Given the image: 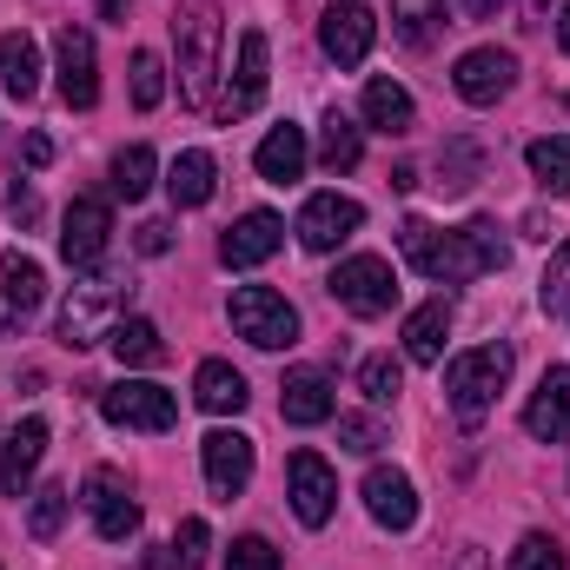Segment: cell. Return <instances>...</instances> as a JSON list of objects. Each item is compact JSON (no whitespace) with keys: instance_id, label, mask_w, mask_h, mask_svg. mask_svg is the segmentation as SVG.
<instances>
[{"instance_id":"6da1fadb","label":"cell","mask_w":570,"mask_h":570,"mask_svg":"<svg viewBox=\"0 0 570 570\" xmlns=\"http://www.w3.org/2000/svg\"><path fill=\"white\" fill-rule=\"evenodd\" d=\"M399 253H405L412 273H425L438 285H471V279H484V273H504V259H511V246L484 219H471L458 233H438L425 219H405L399 226Z\"/></svg>"},{"instance_id":"7a4b0ae2","label":"cell","mask_w":570,"mask_h":570,"mask_svg":"<svg viewBox=\"0 0 570 570\" xmlns=\"http://www.w3.org/2000/svg\"><path fill=\"white\" fill-rule=\"evenodd\" d=\"M173 47H179V100L206 107L213 100V73H219V7L213 0H186L173 20Z\"/></svg>"},{"instance_id":"3957f363","label":"cell","mask_w":570,"mask_h":570,"mask_svg":"<svg viewBox=\"0 0 570 570\" xmlns=\"http://www.w3.org/2000/svg\"><path fill=\"white\" fill-rule=\"evenodd\" d=\"M127 298H134V285L114 279V273H100V279H80L73 292H67V305H60V345H67V352H87V345H100V338L120 325Z\"/></svg>"},{"instance_id":"277c9868","label":"cell","mask_w":570,"mask_h":570,"mask_svg":"<svg viewBox=\"0 0 570 570\" xmlns=\"http://www.w3.org/2000/svg\"><path fill=\"white\" fill-rule=\"evenodd\" d=\"M504 379H511V345H478V352H458V358L444 365V399H451V412H458L464 425H478V419L498 405Z\"/></svg>"},{"instance_id":"5b68a950","label":"cell","mask_w":570,"mask_h":570,"mask_svg":"<svg viewBox=\"0 0 570 570\" xmlns=\"http://www.w3.org/2000/svg\"><path fill=\"white\" fill-rule=\"evenodd\" d=\"M226 312H233V332H239L246 345H259V352L298 345V312H292V298L273 292V285H239Z\"/></svg>"},{"instance_id":"8992f818","label":"cell","mask_w":570,"mask_h":570,"mask_svg":"<svg viewBox=\"0 0 570 570\" xmlns=\"http://www.w3.org/2000/svg\"><path fill=\"white\" fill-rule=\"evenodd\" d=\"M325 285H332V298H338L352 318H385V312L399 305V273H392V259H379V253L338 259V273Z\"/></svg>"},{"instance_id":"52a82bcc","label":"cell","mask_w":570,"mask_h":570,"mask_svg":"<svg viewBox=\"0 0 570 570\" xmlns=\"http://www.w3.org/2000/svg\"><path fill=\"white\" fill-rule=\"evenodd\" d=\"M100 412H107V425H120V431H173L179 399H173L166 385L120 379V385H107V392H100Z\"/></svg>"},{"instance_id":"ba28073f","label":"cell","mask_w":570,"mask_h":570,"mask_svg":"<svg viewBox=\"0 0 570 570\" xmlns=\"http://www.w3.org/2000/svg\"><path fill=\"white\" fill-rule=\"evenodd\" d=\"M107 239H114V206H107L100 193H80V199L67 206V219H60V259H67L73 273H87V266L107 259Z\"/></svg>"},{"instance_id":"9c48e42d","label":"cell","mask_w":570,"mask_h":570,"mask_svg":"<svg viewBox=\"0 0 570 570\" xmlns=\"http://www.w3.org/2000/svg\"><path fill=\"white\" fill-rule=\"evenodd\" d=\"M358 226H365V206H358V199H345V193H312L305 213H298V246H305V253H338Z\"/></svg>"},{"instance_id":"30bf717a","label":"cell","mask_w":570,"mask_h":570,"mask_svg":"<svg viewBox=\"0 0 570 570\" xmlns=\"http://www.w3.org/2000/svg\"><path fill=\"white\" fill-rule=\"evenodd\" d=\"M80 504L94 511V531L107 538V544H127L134 531H140V504H134V491H127V478L120 471H94L87 478V491H80Z\"/></svg>"},{"instance_id":"8fae6325","label":"cell","mask_w":570,"mask_h":570,"mask_svg":"<svg viewBox=\"0 0 570 570\" xmlns=\"http://www.w3.org/2000/svg\"><path fill=\"white\" fill-rule=\"evenodd\" d=\"M372 33H379V20H372V7H358V0H332L325 20H318V47H325V60H338V67H365Z\"/></svg>"},{"instance_id":"7c38bea8","label":"cell","mask_w":570,"mask_h":570,"mask_svg":"<svg viewBox=\"0 0 570 570\" xmlns=\"http://www.w3.org/2000/svg\"><path fill=\"white\" fill-rule=\"evenodd\" d=\"M511 80H518V53H504V47H471L451 73L458 100H471V107H498L511 94Z\"/></svg>"},{"instance_id":"4fadbf2b","label":"cell","mask_w":570,"mask_h":570,"mask_svg":"<svg viewBox=\"0 0 570 570\" xmlns=\"http://www.w3.org/2000/svg\"><path fill=\"white\" fill-rule=\"evenodd\" d=\"M285 484H292V511H298V524L318 531V524L332 518V504H338V478H332V464H325L318 451H292Z\"/></svg>"},{"instance_id":"5bb4252c","label":"cell","mask_w":570,"mask_h":570,"mask_svg":"<svg viewBox=\"0 0 570 570\" xmlns=\"http://www.w3.org/2000/svg\"><path fill=\"white\" fill-rule=\"evenodd\" d=\"M53 53H60V100L87 114V107L100 100V60H94V33H87V27H60Z\"/></svg>"},{"instance_id":"9a60e30c","label":"cell","mask_w":570,"mask_h":570,"mask_svg":"<svg viewBox=\"0 0 570 570\" xmlns=\"http://www.w3.org/2000/svg\"><path fill=\"white\" fill-rule=\"evenodd\" d=\"M199 458H206V484H213V498L233 504V498L253 484V438H246V431H206Z\"/></svg>"},{"instance_id":"2e32d148","label":"cell","mask_w":570,"mask_h":570,"mask_svg":"<svg viewBox=\"0 0 570 570\" xmlns=\"http://www.w3.org/2000/svg\"><path fill=\"white\" fill-rule=\"evenodd\" d=\"M365 511H372V524H385V531H412V524H419V491H412V478L392 471V464H372V471H365Z\"/></svg>"},{"instance_id":"e0dca14e","label":"cell","mask_w":570,"mask_h":570,"mask_svg":"<svg viewBox=\"0 0 570 570\" xmlns=\"http://www.w3.org/2000/svg\"><path fill=\"white\" fill-rule=\"evenodd\" d=\"M279 246H285L279 213H246V219H233V226H226V239H219V259H226L233 273H246V266H266Z\"/></svg>"},{"instance_id":"ac0fdd59","label":"cell","mask_w":570,"mask_h":570,"mask_svg":"<svg viewBox=\"0 0 570 570\" xmlns=\"http://www.w3.org/2000/svg\"><path fill=\"white\" fill-rule=\"evenodd\" d=\"M259 100H266V33H259V27H246V33H239V67H233V87H226L219 114H226V120H239V114H253Z\"/></svg>"},{"instance_id":"d6986e66","label":"cell","mask_w":570,"mask_h":570,"mask_svg":"<svg viewBox=\"0 0 570 570\" xmlns=\"http://www.w3.org/2000/svg\"><path fill=\"white\" fill-rule=\"evenodd\" d=\"M279 412H285V425H325V419L338 412V399H332V379H325V372H312V365L285 372Z\"/></svg>"},{"instance_id":"ffe728a7","label":"cell","mask_w":570,"mask_h":570,"mask_svg":"<svg viewBox=\"0 0 570 570\" xmlns=\"http://www.w3.org/2000/svg\"><path fill=\"white\" fill-rule=\"evenodd\" d=\"M524 431L544 438V444L570 438V365H551V372H544V385H538L531 405H524Z\"/></svg>"},{"instance_id":"44dd1931","label":"cell","mask_w":570,"mask_h":570,"mask_svg":"<svg viewBox=\"0 0 570 570\" xmlns=\"http://www.w3.org/2000/svg\"><path fill=\"white\" fill-rule=\"evenodd\" d=\"M305 159H312V146H305V127H273L259 153H253V166H259V179L266 186H292V179H305Z\"/></svg>"},{"instance_id":"7402d4cb","label":"cell","mask_w":570,"mask_h":570,"mask_svg":"<svg viewBox=\"0 0 570 570\" xmlns=\"http://www.w3.org/2000/svg\"><path fill=\"white\" fill-rule=\"evenodd\" d=\"M193 399H199V412H213V419H239L246 412V379L226 365V358H206L199 372H193Z\"/></svg>"},{"instance_id":"603a6c76","label":"cell","mask_w":570,"mask_h":570,"mask_svg":"<svg viewBox=\"0 0 570 570\" xmlns=\"http://www.w3.org/2000/svg\"><path fill=\"white\" fill-rule=\"evenodd\" d=\"M40 451H47V425H40V419H27V425L7 431V444H0V484H7V498L27 491V478L40 471Z\"/></svg>"},{"instance_id":"cb8c5ba5","label":"cell","mask_w":570,"mask_h":570,"mask_svg":"<svg viewBox=\"0 0 570 570\" xmlns=\"http://www.w3.org/2000/svg\"><path fill=\"white\" fill-rule=\"evenodd\" d=\"M0 94L7 100H33L40 94V47H33V33H0Z\"/></svg>"},{"instance_id":"d4e9b609","label":"cell","mask_w":570,"mask_h":570,"mask_svg":"<svg viewBox=\"0 0 570 570\" xmlns=\"http://www.w3.org/2000/svg\"><path fill=\"white\" fill-rule=\"evenodd\" d=\"M444 338H451V298H425L405 318V358L412 365H438L444 358Z\"/></svg>"},{"instance_id":"484cf974","label":"cell","mask_w":570,"mask_h":570,"mask_svg":"<svg viewBox=\"0 0 570 570\" xmlns=\"http://www.w3.org/2000/svg\"><path fill=\"white\" fill-rule=\"evenodd\" d=\"M213 186H219V166H213V153H199V146H186V153L166 166V193H173V206H206Z\"/></svg>"},{"instance_id":"4316f807","label":"cell","mask_w":570,"mask_h":570,"mask_svg":"<svg viewBox=\"0 0 570 570\" xmlns=\"http://www.w3.org/2000/svg\"><path fill=\"white\" fill-rule=\"evenodd\" d=\"M365 127L379 134H412L419 127V107L399 80H365Z\"/></svg>"},{"instance_id":"83f0119b","label":"cell","mask_w":570,"mask_h":570,"mask_svg":"<svg viewBox=\"0 0 570 570\" xmlns=\"http://www.w3.org/2000/svg\"><path fill=\"white\" fill-rule=\"evenodd\" d=\"M0 298L13 305V318H27V312L47 298V273H40V259L7 253V259H0Z\"/></svg>"},{"instance_id":"f1b7e54d","label":"cell","mask_w":570,"mask_h":570,"mask_svg":"<svg viewBox=\"0 0 570 570\" xmlns=\"http://www.w3.org/2000/svg\"><path fill=\"white\" fill-rule=\"evenodd\" d=\"M107 345H114L120 365H159V358H166V338H159L153 318H120V325L107 332Z\"/></svg>"},{"instance_id":"f546056e","label":"cell","mask_w":570,"mask_h":570,"mask_svg":"<svg viewBox=\"0 0 570 570\" xmlns=\"http://www.w3.org/2000/svg\"><path fill=\"white\" fill-rule=\"evenodd\" d=\"M358 153H365V134H358L345 114H325V134H318V166H325V173H352V166H358Z\"/></svg>"},{"instance_id":"4dcf8cb0","label":"cell","mask_w":570,"mask_h":570,"mask_svg":"<svg viewBox=\"0 0 570 570\" xmlns=\"http://www.w3.org/2000/svg\"><path fill=\"white\" fill-rule=\"evenodd\" d=\"M67 504H73V491H67V484L33 491V504H27V538H33V544H53V538H60V524H67Z\"/></svg>"},{"instance_id":"1f68e13d","label":"cell","mask_w":570,"mask_h":570,"mask_svg":"<svg viewBox=\"0 0 570 570\" xmlns=\"http://www.w3.org/2000/svg\"><path fill=\"white\" fill-rule=\"evenodd\" d=\"M531 173H538V186H551V193H570V134H544V140H531Z\"/></svg>"},{"instance_id":"d6a6232c","label":"cell","mask_w":570,"mask_h":570,"mask_svg":"<svg viewBox=\"0 0 570 570\" xmlns=\"http://www.w3.org/2000/svg\"><path fill=\"white\" fill-rule=\"evenodd\" d=\"M153 173H159L153 146H127V153L114 159V193H120V199H146V193H153Z\"/></svg>"},{"instance_id":"836d02e7","label":"cell","mask_w":570,"mask_h":570,"mask_svg":"<svg viewBox=\"0 0 570 570\" xmlns=\"http://www.w3.org/2000/svg\"><path fill=\"white\" fill-rule=\"evenodd\" d=\"M399 385H405V372H399V358H392V352H372V358L358 365V392H365L372 405H392V399H399Z\"/></svg>"},{"instance_id":"e575fe53","label":"cell","mask_w":570,"mask_h":570,"mask_svg":"<svg viewBox=\"0 0 570 570\" xmlns=\"http://www.w3.org/2000/svg\"><path fill=\"white\" fill-rule=\"evenodd\" d=\"M392 20H399V33H405L412 47H425L431 27L444 20V0H392Z\"/></svg>"},{"instance_id":"d590c367","label":"cell","mask_w":570,"mask_h":570,"mask_svg":"<svg viewBox=\"0 0 570 570\" xmlns=\"http://www.w3.org/2000/svg\"><path fill=\"white\" fill-rule=\"evenodd\" d=\"M159 100H166V67H159V53H134V107H140V114H153V107H159Z\"/></svg>"},{"instance_id":"8d00e7d4","label":"cell","mask_w":570,"mask_h":570,"mask_svg":"<svg viewBox=\"0 0 570 570\" xmlns=\"http://www.w3.org/2000/svg\"><path fill=\"white\" fill-rule=\"evenodd\" d=\"M511 570H564V551H558V538H544V531L518 538V551H511Z\"/></svg>"},{"instance_id":"74e56055","label":"cell","mask_w":570,"mask_h":570,"mask_svg":"<svg viewBox=\"0 0 570 570\" xmlns=\"http://www.w3.org/2000/svg\"><path fill=\"white\" fill-rule=\"evenodd\" d=\"M538 298H544V312H570V246H558V253H551Z\"/></svg>"},{"instance_id":"f35d334b","label":"cell","mask_w":570,"mask_h":570,"mask_svg":"<svg viewBox=\"0 0 570 570\" xmlns=\"http://www.w3.org/2000/svg\"><path fill=\"white\" fill-rule=\"evenodd\" d=\"M379 444H385L379 419H358V412H352V419H338V451H358V458H372Z\"/></svg>"},{"instance_id":"ab89813d","label":"cell","mask_w":570,"mask_h":570,"mask_svg":"<svg viewBox=\"0 0 570 570\" xmlns=\"http://www.w3.org/2000/svg\"><path fill=\"white\" fill-rule=\"evenodd\" d=\"M226 570H279V551H273L266 538H239V544L226 551Z\"/></svg>"},{"instance_id":"60d3db41","label":"cell","mask_w":570,"mask_h":570,"mask_svg":"<svg viewBox=\"0 0 570 570\" xmlns=\"http://www.w3.org/2000/svg\"><path fill=\"white\" fill-rule=\"evenodd\" d=\"M206 544H213L206 518H186V524H179V544H173V551H179V570H199V564H206Z\"/></svg>"},{"instance_id":"b9f144b4","label":"cell","mask_w":570,"mask_h":570,"mask_svg":"<svg viewBox=\"0 0 570 570\" xmlns=\"http://www.w3.org/2000/svg\"><path fill=\"white\" fill-rule=\"evenodd\" d=\"M7 213H13L20 226H40V199H33V186H20V179H13V193H7Z\"/></svg>"},{"instance_id":"7bdbcfd3","label":"cell","mask_w":570,"mask_h":570,"mask_svg":"<svg viewBox=\"0 0 570 570\" xmlns=\"http://www.w3.org/2000/svg\"><path fill=\"white\" fill-rule=\"evenodd\" d=\"M140 253H146V259L173 253V226H166V219H146V226H140Z\"/></svg>"},{"instance_id":"ee69618b","label":"cell","mask_w":570,"mask_h":570,"mask_svg":"<svg viewBox=\"0 0 570 570\" xmlns=\"http://www.w3.org/2000/svg\"><path fill=\"white\" fill-rule=\"evenodd\" d=\"M20 159H27V166L40 173V166L53 159V140H47V134H27V140H20Z\"/></svg>"},{"instance_id":"f6af8a7d","label":"cell","mask_w":570,"mask_h":570,"mask_svg":"<svg viewBox=\"0 0 570 570\" xmlns=\"http://www.w3.org/2000/svg\"><path fill=\"white\" fill-rule=\"evenodd\" d=\"M498 7H504V0H464V20H491Z\"/></svg>"},{"instance_id":"bcb514c9","label":"cell","mask_w":570,"mask_h":570,"mask_svg":"<svg viewBox=\"0 0 570 570\" xmlns=\"http://www.w3.org/2000/svg\"><path fill=\"white\" fill-rule=\"evenodd\" d=\"M458 570H484V551H464V558H458Z\"/></svg>"},{"instance_id":"7dc6e473","label":"cell","mask_w":570,"mask_h":570,"mask_svg":"<svg viewBox=\"0 0 570 570\" xmlns=\"http://www.w3.org/2000/svg\"><path fill=\"white\" fill-rule=\"evenodd\" d=\"M558 40H564V53H570V7L558 13Z\"/></svg>"},{"instance_id":"c3c4849f","label":"cell","mask_w":570,"mask_h":570,"mask_svg":"<svg viewBox=\"0 0 570 570\" xmlns=\"http://www.w3.org/2000/svg\"><path fill=\"white\" fill-rule=\"evenodd\" d=\"M7 325H20V318H13V305H7V298H0V332H7Z\"/></svg>"},{"instance_id":"681fc988","label":"cell","mask_w":570,"mask_h":570,"mask_svg":"<svg viewBox=\"0 0 570 570\" xmlns=\"http://www.w3.org/2000/svg\"><path fill=\"white\" fill-rule=\"evenodd\" d=\"M531 7H544V0H531Z\"/></svg>"}]
</instances>
